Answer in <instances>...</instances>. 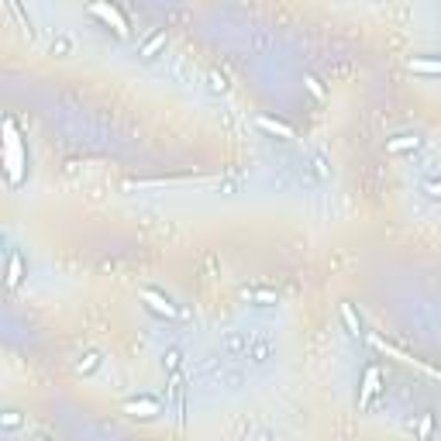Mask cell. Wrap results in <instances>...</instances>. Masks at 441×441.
<instances>
[{
    "instance_id": "obj_9",
    "label": "cell",
    "mask_w": 441,
    "mask_h": 441,
    "mask_svg": "<svg viewBox=\"0 0 441 441\" xmlns=\"http://www.w3.org/2000/svg\"><path fill=\"white\" fill-rule=\"evenodd\" d=\"M407 69L417 73V76L441 80V56H410V59H407Z\"/></svg>"
},
{
    "instance_id": "obj_13",
    "label": "cell",
    "mask_w": 441,
    "mask_h": 441,
    "mask_svg": "<svg viewBox=\"0 0 441 441\" xmlns=\"http://www.w3.org/2000/svg\"><path fill=\"white\" fill-rule=\"evenodd\" d=\"M100 362H103V355L93 352V349H87V352L76 355V362H73V369L80 372V376H93L97 369H100Z\"/></svg>"
},
{
    "instance_id": "obj_22",
    "label": "cell",
    "mask_w": 441,
    "mask_h": 441,
    "mask_svg": "<svg viewBox=\"0 0 441 441\" xmlns=\"http://www.w3.org/2000/svg\"><path fill=\"white\" fill-rule=\"evenodd\" d=\"M428 435H431V417L424 414V417H421V438H428Z\"/></svg>"
},
{
    "instance_id": "obj_20",
    "label": "cell",
    "mask_w": 441,
    "mask_h": 441,
    "mask_svg": "<svg viewBox=\"0 0 441 441\" xmlns=\"http://www.w3.org/2000/svg\"><path fill=\"white\" fill-rule=\"evenodd\" d=\"M69 49H73V42H69V38H66V35H59V38H56V42H52V56H66V52H69Z\"/></svg>"
},
{
    "instance_id": "obj_18",
    "label": "cell",
    "mask_w": 441,
    "mask_h": 441,
    "mask_svg": "<svg viewBox=\"0 0 441 441\" xmlns=\"http://www.w3.org/2000/svg\"><path fill=\"white\" fill-rule=\"evenodd\" d=\"M21 424H24V417H21L17 410H3V414H0V428H3V431H14V428H21Z\"/></svg>"
},
{
    "instance_id": "obj_15",
    "label": "cell",
    "mask_w": 441,
    "mask_h": 441,
    "mask_svg": "<svg viewBox=\"0 0 441 441\" xmlns=\"http://www.w3.org/2000/svg\"><path fill=\"white\" fill-rule=\"evenodd\" d=\"M342 324H345V331H349L352 338H362V321H358L352 303H342Z\"/></svg>"
},
{
    "instance_id": "obj_12",
    "label": "cell",
    "mask_w": 441,
    "mask_h": 441,
    "mask_svg": "<svg viewBox=\"0 0 441 441\" xmlns=\"http://www.w3.org/2000/svg\"><path fill=\"white\" fill-rule=\"evenodd\" d=\"M276 352V345L269 342V338H252V345H249V362L252 365H265L269 358Z\"/></svg>"
},
{
    "instance_id": "obj_3",
    "label": "cell",
    "mask_w": 441,
    "mask_h": 441,
    "mask_svg": "<svg viewBox=\"0 0 441 441\" xmlns=\"http://www.w3.org/2000/svg\"><path fill=\"white\" fill-rule=\"evenodd\" d=\"M87 10L103 24V28H110L117 38H128V35H131V24H128V17H124V10H121L117 3H100V0H97V3H90Z\"/></svg>"
},
{
    "instance_id": "obj_2",
    "label": "cell",
    "mask_w": 441,
    "mask_h": 441,
    "mask_svg": "<svg viewBox=\"0 0 441 441\" xmlns=\"http://www.w3.org/2000/svg\"><path fill=\"white\" fill-rule=\"evenodd\" d=\"M142 303H145V310H152V314L163 317V321H179V317H183L176 300H173L169 293L156 290V286H145V290H142Z\"/></svg>"
},
{
    "instance_id": "obj_6",
    "label": "cell",
    "mask_w": 441,
    "mask_h": 441,
    "mask_svg": "<svg viewBox=\"0 0 441 441\" xmlns=\"http://www.w3.org/2000/svg\"><path fill=\"white\" fill-rule=\"evenodd\" d=\"M379 390H383V372H379V365H369L365 369V376H362V393H358V407L365 410L376 397H379Z\"/></svg>"
},
{
    "instance_id": "obj_16",
    "label": "cell",
    "mask_w": 441,
    "mask_h": 441,
    "mask_svg": "<svg viewBox=\"0 0 441 441\" xmlns=\"http://www.w3.org/2000/svg\"><path fill=\"white\" fill-rule=\"evenodd\" d=\"M421 193L428 200H441V173H431V176L421 179Z\"/></svg>"
},
{
    "instance_id": "obj_1",
    "label": "cell",
    "mask_w": 441,
    "mask_h": 441,
    "mask_svg": "<svg viewBox=\"0 0 441 441\" xmlns=\"http://www.w3.org/2000/svg\"><path fill=\"white\" fill-rule=\"evenodd\" d=\"M3 173H7V183L14 190L28 179V149L17 135L14 117H3Z\"/></svg>"
},
{
    "instance_id": "obj_10",
    "label": "cell",
    "mask_w": 441,
    "mask_h": 441,
    "mask_svg": "<svg viewBox=\"0 0 441 441\" xmlns=\"http://www.w3.org/2000/svg\"><path fill=\"white\" fill-rule=\"evenodd\" d=\"M256 124L263 128L265 135H272V138H283V142H290L297 131H293V124H286V121H279V117H269V114H259L256 117Z\"/></svg>"
},
{
    "instance_id": "obj_5",
    "label": "cell",
    "mask_w": 441,
    "mask_h": 441,
    "mask_svg": "<svg viewBox=\"0 0 441 441\" xmlns=\"http://www.w3.org/2000/svg\"><path fill=\"white\" fill-rule=\"evenodd\" d=\"M121 410H124L128 417H142V421H149V417L163 414V403H159L156 397H131V400L121 403Z\"/></svg>"
},
{
    "instance_id": "obj_14",
    "label": "cell",
    "mask_w": 441,
    "mask_h": 441,
    "mask_svg": "<svg viewBox=\"0 0 441 441\" xmlns=\"http://www.w3.org/2000/svg\"><path fill=\"white\" fill-rule=\"evenodd\" d=\"M242 297H245L249 303H256V307H276V303H279V297H276L272 290H242Z\"/></svg>"
},
{
    "instance_id": "obj_21",
    "label": "cell",
    "mask_w": 441,
    "mask_h": 441,
    "mask_svg": "<svg viewBox=\"0 0 441 441\" xmlns=\"http://www.w3.org/2000/svg\"><path fill=\"white\" fill-rule=\"evenodd\" d=\"M303 83H307V90H310L314 97H321V100L328 97V93H324V87H321V80H317V76H303Z\"/></svg>"
},
{
    "instance_id": "obj_11",
    "label": "cell",
    "mask_w": 441,
    "mask_h": 441,
    "mask_svg": "<svg viewBox=\"0 0 441 441\" xmlns=\"http://www.w3.org/2000/svg\"><path fill=\"white\" fill-rule=\"evenodd\" d=\"M166 42H169V35H166V28H156V31H152V35H149V38L142 42V49H138V56H142L145 63H152V59H156V56H159V52L166 49Z\"/></svg>"
},
{
    "instance_id": "obj_7",
    "label": "cell",
    "mask_w": 441,
    "mask_h": 441,
    "mask_svg": "<svg viewBox=\"0 0 441 441\" xmlns=\"http://www.w3.org/2000/svg\"><path fill=\"white\" fill-rule=\"evenodd\" d=\"M249 345H252V338L245 331H224L221 335V352L228 358H249Z\"/></svg>"
},
{
    "instance_id": "obj_17",
    "label": "cell",
    "mask_w": 441,
    "mask_h": 441,
    "mask_svg": "<svg viewBox=\"0 0 441 441\" xmlns=\"http://www.w3.org/2000/svg\"><path fill=\"white\" fill-rule=\"evenodd\" d=\"M179 365H183V352H179V349H166V352H163V372L176 376Z\"/></svg>"
},
{
    "instance_id": "obj_19",
    "label": "cell",
    "mask_w": 441,
    "mask_h": 441,
    "mask_svg": "<svg viewBox=\"0 0 441 441\" xmlns=\"http://www.w3.org/2000/svg\"><path fill=\"white\" fill-rule=\"evenodd\" d=\"M207 87H210V93H228V80H224L217 69H210V73H207Z\"/></svg>"
},
{
    "instance_id": "obj_8",
    "label": "cell",
    "mask_w": 441,
    "mask_h": 441,
    "mask_svg": "<svg viewBox=\"0 0 441 441\" xmlns=\"http://www.w3.org/2000/svg\"><path fill=\"white\" fill-rule=\"evenodd\" d=\"M24 276H28V263H24L21 249H7V286L17 290L24 283Z\"/></svg>"
},
{
    "instance_id": "obj_4",
    "label": "cell",
    "mask_w": 441,
    "mask_h": 441,
    "mask_svg": "<svg viewBox=\"0 0 441 441\" xmlns=\"http://www.w3.org/2000/svg\"><path fill=\"white\" fill-rule=\"evenodd\" d=\"M386 156H414V152H421L424 149V138L417 135V131H403V135H393V138H386Z\"/></svg>"
},
{
    "instance_id": "obj_23",
    "label": "cell",
    "mask_w": 441,
    "mask_h": 441,
    "mask_svg": "<svg viewBox=\"0 0 441 441\" xmlns=\"http://www.w3.org/2000/svg\"><path fill=\"white\" fill-rule=\"evenodd\" d=\"M31 441H52V438H45V435H38V438H31Z\"/></svg>"
}]
</instances>
